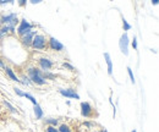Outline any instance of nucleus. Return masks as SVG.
Masks as SVG:
<instances>
[{
    "label": "nucleus",
    "mask_w": 159,
    "mask_h": 132,
    "mask_svg": "<svg viewBox=\"0 0 159 132\" xmlns=\"http://www.w3.org/2000/svg\"><path fill=\"white\" fill-rule=\"evenodd\" d=\"M131 132H137V131H136V130H132V131H131Z\"/></svg>",
    "instance_id": "473e14b6"
},
{
    "label": "nucleus",
    "mask_w": 159,
    "mask_h": 132,
    "mask_svg": "<svg viewBox=\"0 0 159 132\" xmlns=\"http://www.w3.org/2000/svg\"><path fill=\"white\" fill-rule=\"evenodd\" d=\"M38 66H39V70L42 72L52 71V69L54 67V62L49 57H39L38 59Z\"/></svg>",
    "instance_id": "423d86ee"
},
{
    "label": "nucleus",
    "mask_w": 159,
    "mask_h": 132,
    "mask_svg": "<svg viewBox=\"0 0 159 132\" xmlns=\"http://www.w3.org/2000/svg\"><path fill=\"white\" fill-rule=\"evenodd\" d=\"M33 113H34V116H36L37 120H43V117H44V112H43V109H42V107H40L39 104H36V105L33 107Z\"/></svg>",
    "instance_id": "4468645a"
},
{
    "label": "nucleus",
    "mask_w": 159,
    "mask_h": 132,
    "mask_svg": "<svg viewBox=\"0 0 159 132\" xmlns=\"http://www.w3.org/2000/svg\"><path fill=\"white\" fill-rule=\"evenodd\" d=\"M100 132H108V131H107L105 129H103V130H102V131H100Z\"/></svg>",
    "instance_id": "2f4dec72"
},
{
    "label": "nucleus",
    "mask_w": 159,
    "mask_h": 132,
    "mask_svg": "<svg viewBox=\"0 0 159 132\" xmlns=\"http://www.w3.org/2000/svg\"><path fill=\"white\" fill-rule=\"evenodd\" d=\"M43 124H44L45 126L58 127L60 125V121H59V119H57V117H45V119H43Z\"/></svg>",
    "instance_id": "f8f14e48"
},
{
    "label": "nucleus",
    "mask_w": 159,
    "mask_h": 132,
    "mask_svg": "<svg viewBox=\"0 0 159 132\" xmlns=\"http://www.w3.org/2000/svg\"><path fill=\"white\" fill-rule=\"evenodd\" d=\"M20 81L22 84H25V86H27V87H28V86H32V82H31V80L28 78V76L27 75H21Z\"/></svg>",
    "instance_id": "6ab92c4d"
},
{
    "label": "nucleus",
    "mask_w": 159,
    "mask_h": 132,
    "mask_svg": "<svg viewBox=\"0 0 159 132\" xmlns=\"http://www.w3.org/2000/svg\"><path fill=\"white\" fill-rule=\"evenodd\" d=\"M48 47H49L52 50H54V52H64V50H65L64 44L54 37L48 38Z\"/></svg>",
    "instance_id": "0eeeda50"
},
{
    "label": "nucleus",
    "mask_w": 159,
    "mask_h": 132,
    "mask_svg": "<svg viewBox=\"0 0 159 132\" xmlns=\"http://www.w3.org/2000/svg\"><path fill=\"white\" fill-rule=\"evenodd\" d=\"M45 132H59L58 131V127H53V126H47Z\"/></svg>",
    "instance_id": "393cba45"
},
{
    "label": "nucleus",
    "mask_w": 159,
    "mask_h": 132,
    "mask_svg": "<svg viewBox=\"0 0 159 132\" xmlns=\"http://www.w3.org/2000/svg\"><path fill=\"white\" fill-rule=\"evenodd\" d=\"M80 108H81V115L83 117L89 119V117H93L94 116V108L88 102H81Z\"/></svg>",
    "instance_id": "20e7f679"
},
{
    "label": "nucleus",
    "mask_w": 159,
    "mask_h": 132,
    "mask_svg": "<svg viewBox=\"0 0 159 132\" xmlns=\"http://www.w3.org/2000/svg\"><path fill=\"white\" fill-rule=\"evenodd\" d=\"M58 131L59 132H72L71 127L67 125V124H60L59 127H58Z\"/></svg>",
    "instance_id": "a211bd4d"
},
{
    "label": "nucleus",
    "mask_w": 159,
    "mask_h": 132,
    "mask_svg": "<svg viewBox=\"0 0 159 132\" xmlns=\"http://www.w3.org/2000/svg\"><path fill=\"white\" fill-rule=\"evenodd\" d=\"M131 28H132V25L129 23V21L125 17H122V30H124V33H127V31H130Z\"/></svg>",
    "instance_id": "f3484780"
},
{
    "label": "nucleus",
    "mask_w": 159,
    "mask_h": 132,
    "mask_svg": "<svg viewBox=\"0 0 159 132\" xmlns=\"http://www.w3.org/2000/svg\"><path fill=\"white\" fill-rule=\"evenodd\" d=\"M62 67L66 69V70H69V71H71V72H75L76 71V67L72 66L70 62H62Z\"/></svg>",
    "instance_id": "4be33fe9"
},
{
    "label": "nucleus",
    "mask_w": 159,
    "mask_h": 132,
    "mask_svg": "<svg viewBox=\"0 0 159 132\" xmlns=\"http://www.w3.org/2000/svg\"><path fill=\"white\" fill-rule=\"evenodd\" d=\"M37 33H38L37 31H32V32H30V33L25 34L23 37H21L20 38L21 44H22L25 48H31V45H32V40H33V37H34Z\"/></svg>",
    "instance_id": "1a4fd4ad"
},
{
    "label": "nucleus",
    "mask_w": 159,
    "mask_h": 132,
    "mask_svg": "<svg viewBox=\"0 0 159 132\" xmlns=\"http://www.w3.org/2000/svg\"><path fill=\"white\" fill-rule=\"evenodd\" d=\"M126 70H127V74H129V76H130L131 83H132V84H135V83H136V81H135V76H134V72H132V69H131L130 66H127V67H126Z\"/></svg>",
    "instance_id": "5701e85b"
},
{
    "label": "nucleus",
    "mask_w": 159,
    "mask_h": 132,
    "mask_svg": "<svg viewBox=\"0 0 159 132\" xmlns=\"http://www.w3.org/2000/svg\"><path fill=\"white\" fill-rule=\"evenodd\" d=\"M129 44H130V39H129L127 33H122L120 36V39H119V48H120V52L125 57L129 55Z\"/></svg>",
    "instance_id": "39448f33"
},
{
    "label": "nucleus",
    "mask_w": 159,
    "mask_h": 132,
    "mask_svg": "<svg viewBox=\"0 0 159 132\" xmlns=\"http://www.w3.org/2000/svg\"><path fill=\"white\" fill-rule=\"evenodd\" d=\"M17 17V14L16 12H11V14H2L0 16V25L1 26H5V25H9L14 19Z\"/></svg>",
    "instance_id": "9d476101"
},
{
    "label": "nucleus",
    "mask_w": 159,
    "mask_h": 132,
    "mask_svg": "<svg viewBox=\"0 0 159 132\" xmlns=\"http://www.w3.org/2000/svg\"><path fill=\"white\" fill-rule=\"evenodd\" d=\"M59 92L60 94L65 98H71V99H80V95L79 93L74 89V88H59Z\"/></svg>",
    "instance_id": "6e6552de"
},
{
    "label": "nucleus",
    "mask_w": 159,
    "mask_h": 132,
    "mask_svg": "<svg viewBox=\"0 0 159 132\" xmlns=\"http://www.w3.org/2000/svg\"><path fill=\"white\" fill-rule=\"evenodd\" d=\"M25 98L26 99H28L33 105H36V104H38V102H37V99L33 97V95L31 94V93H27V92H25Z\"/></svg>",
    "instance_id": "412c9836"
},
{
    "label": "nucleus",
    "mask_w": 159,
    "mask_h": 132,
    "mask_svg": "<svg viewBox=\"0 0 159 132\" xmlns=\"http://www.w3.org/2000/svg\"><path fill=\"white\" fill-rule=\"evenodd\" d=\"M43 77H44V80H45V81H47V80L55 81V80H57V77H58V75H57V74H54V72H52V71H44V72H43Z\"/></svg>",
    "instance_id": "2eb2a0df"
},
{
    "label": "nucleus",
    "mask_w": 159,
    "mask_h": 132,
    "mask_svg": "<svg viewBox=\"0 0 159 132\" xmlns=\"http://www.w3.org/2000/svg\"><path fill=\"white\" fill-rule=\"evenodd\" d=\"M9 34V26L5 25V26H0V39L4 37V36H7Z\"/></svg>",
    "instance_id": "aec40b11"
},
{
    "label": "nucleus",
    "mask_w": 159,
    "mask_h": 132,
    "mask_svg": "<svg viewBox=\"0 0 159 132\" xmlns=\"http://www.w3.org/2000/svg\"><path fill=\"white\" fill-rule=\"evenodd\" d=\"M30 2H31V4H33V5H36V4L42 2V0H30Z\"/></svg>",
    "instance_id": "c756f323"
},
{
    "label": "nucleus",
    "mask_w": 159,
    "mask_h": 132,
    "mask_svg": "<svg viewBox=\"0 0 159 132\" xmlns=\"http://www.w3.org/2000/svg\"><path fill=\"white\" fill-rule=\"evenodd\" d=\"M4 71H5V74L7 75V77L11 80V81H14V82H17V83H21V81H20V78L16 76V74H15V71L10 67V66H5V69H4Z\"/></svg>",
    "instance_id": "9b49d317"
},
{
    "label": "nucleus",
    "mask_w": 159,
    "mask_h": 132,
    "mask_svg": "<svg viewBox=\"0 0 159 132\" xmlns=\"http://www.w3.org/2000/svg\"><path fill=\"white\" fill-rule=\"evenodd\" d=\"M5 66H6V64H5V61H4V59L0 57V69H5Z\"/></svg>",
    "instance_id": "cd10ccee"
},
{
    "label": "nucleus",
    "mask_w": 159,
    "mask_h": 132,
    "mask_svg": "<svg viewBox=\"0 0 159 132\" xmlns=\"http://www.w3.org/2000/svg\"><path fill=\"white\" fill-rule=\"evenodd\" d=\"M17 4H19L20 6H26V4H27V1H26V0H20V1L17 2Z\"/></svg>",
    "instance_id": "c85d7f7f"
},
{
    "label": "nucleus",
    "mask_w": 159,
    "mask_h": 132,
    "mask_svg": "<svg viewBox=\"0 0 159 132\" xmlns=\"http://www.w3.org/2000/svg\"><path fill=\"white\" fill-rule=\"evenodd\" d=\"M104 59H105V62H107V66H108V75H113V60L109 53H104Z\"/></svg>",
    "instance_id": "ddd939ff"
},
{
    "label": "nucleus",
    "mask_w": 159,
    "mask_h": 132,
    "mask_svg": "<svg viewBox=\"0 0 159 132\" xmlns=\"http://www.w3.org/2000/svg\"><path fill=\"white\" fill-rule=\"evenodd\" d=\"M2 104H4V107H5L9 112H11V113H14V114L17 113V109H16V108L10 103V102H7V100H5V99H4V100H2Z\"/></svg>",
    "instance_id": "dca6fc26"
},
{
    "label": "nucleus",
    "mask_w": 159,
    "mask_h": 132,
    "mask_svg": "<svg viewBox=\"0 0 159 132\" xmlns=\"http://www.w3.org/2000/svg\"><path fill=\"white\" fill-rule=\"evenodd\" d=\"M32 31H33V25H32V23H30L26 19L20 20L19 26H17V28H16V33H17L19 37L20 38L23 37L25 34H27V33H30V32H32Z\"/></svg>",
    "instance_id": "7ed1b4c3"
},
{
    "label": "nucleus",
    "mask_w": 159,
    "mask_h": 132,
    "mask_svg": "<svg viewBox=\"0 0 159 132\" xmlns=\"http://www.w3.org/2000/svg\"><path fill=\"white\" fill-rule=\"evenodd\" d=\"M27 76L31 80L32 84H37V86H44V84H47V81L43 77V72L40 71L38 67L30 66L27 69Z\"/></svg>",
    "instance_id": "f257e3e1"
},
{
    "label": "nucleus",
    "mask_w": 159,
    "mask_h": 132,
    "mask_svg": "<svg viewBox=\"0 0 159 132\" xmlns=\"http://www.w3.org/2000/svg\"><path fill=\"white\" fill-rule=\"evenodd\" d=\"M31 47L33 49H36V50H44V49H47L48 48V38L45 37L44 34H42V33H37L33 37Z\"/></svg>",
    "instance_id": "f03ea898"
},
{
    "label": "nucleus",
    "mask_w": 159,
    "mask_h": 132,
    "mask_svg": "<svg viewBox=\"0 0 159 132\" xmlns=\"http://www.w3.org/2000/svg\"><path fill=\"white\" fill-rule=\"evenodd\" d=\"M152 4L153 5H158V0H152Z\"/></svg>",
    "instance_id": "7c9ffc66"
},
{
    "label": "nucleus",
    "mask_w": 159,
    "mask_h": 132,
    "mask_svg": "<svg viewBox=\"0 0 159 132\" xmlns=\"http://www.w3.org/2000/svg\"><path fill=\"white\" fill-rule=\"evenodd\" d=\"M131 44H132V48L136 50V49H137V38H136V37L132 38V40H131Z\"/></svg>",
    "instance_id": "a878e982"
},
{
    "label": "nucleus",
    "mask_w": 159,
    "mask_h": 132,
    "mask_svg": "<svg viewBox=\"0 0 159 132\" xmlns=\"http://www.w3.org/2000/svg\"><path fill=\"white\" fill-rule=\"evenodd\" d=\"M14 92H15V94L17 95V97H21V98L25 97V92L21 88H19V87H14Z\"/></svg>",
    "instance_id": "b1692460"
},
{
    "label": "nucleus",
    "mask_w": 159,
    "mask_h": 132,
    "mask_svg": "<svg viewBox=\"0 0 159 132\" xmlns=\"http://www.w3.org/2000/svg\"><path fill=\"white\" fill-rule=\"evenodd\" d=\"M5 4H14V0H0V5H5Z\"/></svg>",
    "instance_id": "bb28decb"
}]
</instances>
